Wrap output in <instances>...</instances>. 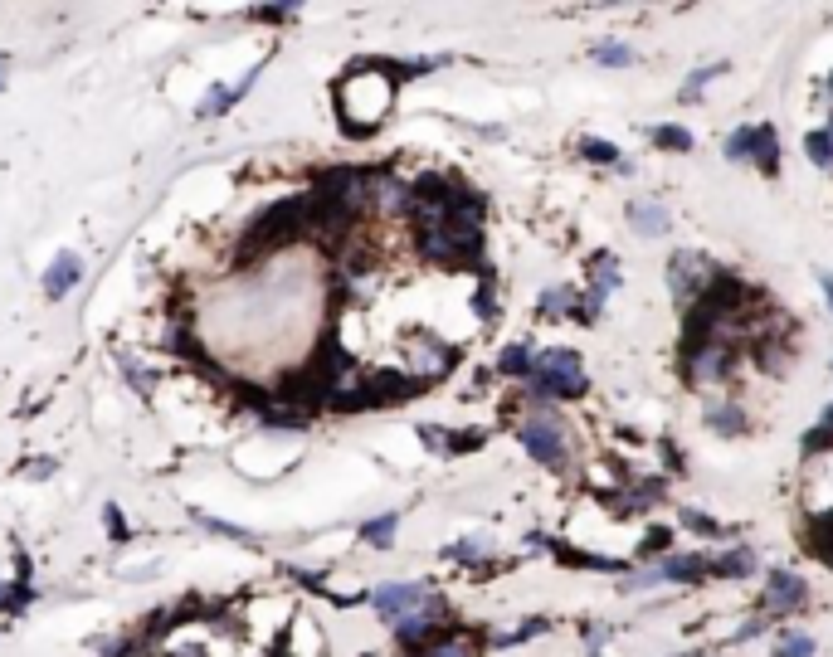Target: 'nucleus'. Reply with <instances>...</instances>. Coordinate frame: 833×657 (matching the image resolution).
Listing matches in <instances>:
<instances>
[{"mask_svg": "<svg viewBox=\"0 0 833 657\" xmlns=\"http://www.w3.org/2000/svg\"><path fill=\"white\" fill-rule=\"evenodd\" d=\"M390 103H395V83L385 73H346L337 83V108H341V127L351 137H371L380 122L390 117Z\"/></svg>", "mask_w": 833, "mask_h": 657, "instance_id": "1", "label": "nucleus"}, {"mask_svg": "<svg viewBox=\"0 0 833 657\" xmlns=\"http://www.w3.org/2000/svg\"><path fill=\"white\" fill-rule=\"evenodd\" d=\"M312 229V190L307 195H293V200H278L268 205L264 215L249 224V239H244V258L249 254H264V249H278L288 239H303Z\"/></svg>", "mask_w": 833, "mask_h": 657, "instance_id": "2", "label": "nucleus"}, {"mask_svg": "<svg viewBox=\"0 0 833 657\" xmlns=\"http://www.w3.org/2000/svg\"><path fill=\"white\" fill-rule=\"evenodd\" d=\"M527 380H531L527 385L531 400H580V395L590 390V380H585V370H580V356H575L570 346L541 351Z\"/></svg>", "mask_w": 833, "mask_h": 657, "instance_id": "3", "label": "nucleus"}, {"mask_svg": "<svg viewBox=\"0 0 833 657\" xmlns=\"http://www.w3.org/2000/svg\"><path fill=\"white\" fill-rule=\"evenodd\" d=\"M731 351H736V346H726L717 336H707V341H697V346H682V370H687V380H692L697 390L726 385V375H731Z\"/></svg>", "mask_w": 833, "mask_h": 657, "instance_id": "4", "label": "nucleus"}, {"mask_svg": "<svg viewBox=\"0 0 833 657\" xmlns=\"http://www.w3.org/2000/svg\"><path fill=\"white\" fill-rule=\"evenodd\" d=\"M517 438H522V448H527L531 458L541 463V468H566V434H561V419H551V414H531L517 424Z\"/></svg>", "mask_w": 833, "mask_h": 657, "instance_id": "5", "label": "nucleus"}, {"mask_svg": "<svg viewBox=\"0 0 833 657\" xmlns=\"http://www.w3.org/2000/svg\"><path fill=\"white\" fill-rule=\"evenodd\" d=\"M712 278H717V268L702 254H692V249H678V254L668 258V288H673L678 302H697Z\"/></svg>", "mask_w": 833, "mask_h": 657, "instance_id": "6", "label": "nucleus"}, {"mask_svg": "<svg viewBox=\"0 0 833 657\" xmlns=\"http://www.w3.org/2000/svg\"><path fill=\"white\" fill-rule=\"evenodd\" d=\"M439 594L429 589V584L419 580H400V584H380L376 594H371V604L380 609V619H405V614H415V609H424V604H434Z\"/></svg>", "mask_w": 833, "mask_h": 657, "instance_id": "7", "label": "nucleus"}, {"mask_svg": "<svg viewBox=\"0 0 833 657\" xmlns=\"http://www.w3.org/2000/svg\"><path fill=\"white\" fill-rule=\"evenodd\" d=\"M804 599H809V584L799 580V575H790V570H775V575L765 580L760 609H765V614H795Z\"/></svg>", "mask_w": 833, "mask_h": 657, "instance_id": "8", "label": "nucleus"}, {"mask_svg": "<svg viewBox=\"0 0 833 657\" xmlns=\"http://www.w3.org/2000/svg\"><path fill=\"white\" fill-rule=\"evenodd\" d=\"M439 628H444V599H434V604H424L415 614L395 619V638H400L405 648H419V643H429Z\"/></svg>", "mask_w": 833, "mask_h": 657, "instance_id": "9", "label": "nucleus"}, {"mask_svg": "<svg viewBox=\"0 0 833 657\" xmlns=\"http://www.w3.org/2000/svg\"><path fill=\"white\" fill-rule=\"evenodd\" d=\"M254 78H259V69H249L244 78H239V83H234V88H229V83H215V88L205 93V103H200V112H195V117H200V122H210V117H225V112L234 108V103H239L249 88H254Z\"/></svg>", "mask_w": 833, "mask_h": 657, "instance_id": "10", "label": "nucleus"}, {"mask_svg": "<svg viewBox=\"0 0 833 657\" xmlns=\"http://www.w3.org/2000/svg\"><path fill=\"white\" fill-rule=\"evenodd\" d=\"M410 356H415V380H434V375H444L458 361V351L444 346V341H415Z\"/></svg>", "mask_w": 833, "mask_h": 657, "instance_id": "11", "label": "nucleus"}, {"mask_svg": "<svg viewBox=\"0 0 833 657\" xmlns=\"http://www.w3.org/2000/svg\"><path fill=\"white\" fill-rule=\"evenodd\" d=\"M78 278H83V258L64 249V254L49 263V273H44V297H54V302H59V297H69Z\"/></svg>", "mask_w": 833, "mask_h": 657, "instance_id": "12", "label": "nucleus"}, {"mask_svg": "<svg viewBox=\"0 0 833 657\" xmlns=\"http://www.w3.org/2000/svg\"><path fill=\"white\" fill-rule=\"evenodd\" d=\"M712 575V555H668L658 565V580H673V584H702Z\"/></svg>", "mask_w": 833, "mask_h": 657, "instance_id": "13", "label": "nucleus"}, {"mask_svg": "<svg viewBox=\"0 0 833 657\" xmlns=\"http://www.w3.org/2000/svg\"><path fill=\"white\" fill-rule=\"evenodd\" d=\"M707 429H712V434H721V438L746 434V409H741L736 400L712 404V409H707Z\"/></svg>", "mask_w": 833, "mask_h": 657, "instance_id": "14", "label": "nucleus"}, {"mask_svg": "<svg viewBox=\"0 0 833 657\" xmlns=\"http://www.w3.org/2000/svg\"><path fill=\"white\" fill-rule=\"evenodd\" d=\"M712 575H717V580H746V575H756V550L736 546V550H726V555H717V560H712Z\"/></svg>", "mask_w": 833, "mask_h": 657, "instance_id": "15", "label": "nucleus"}, {"mask_svg": "<svg viewBox=\"0 0 833 657\" xmlns=\"http://www.w3.org/2000/svg\"><path fill=\"white\" fill-rule=\"evenodd\" d=\"M629 219H634V229H639V234H648V239L668 234V224H673V219H668V210H663L658 200H634V205H629Z\"/></svg>", "mask_w": 833, "mask_h": 657, "instance_id": "16", "label": "nucleus"}, {"mask_svg": "<svg viewBox=\"0 0 833 657\" xmlns=\"http://www.w3.org/2000/svg\"><path fill=\"white\" fill-rule=\"evenodd\" d=\"M541 317H580V292L575 288H546L541 292Z\"/></svg>", "mask_w": 833, "mask_h": 657, "instance_id": "17", "label": "nucleus"}, {"mask_svg": "<svg viewBox=\"0 0 833 657\" xmlns=\"http://www.w3.org/2000/svg\"><path fill=\"white\" fill-rule=\"evenodd\" d=\"M590 278H595V288H590V292L609 297V292L619 288V258L609 254V249H605V254H595V258H590Z\"/></svg>", "mask_w": 833, "mask_h": 657, "instance_id": "18", "label": "nucleus"}, {"mask_svg": "<svg viewBox=\"0 0 833 657\" xmlns=\"http://www.w3.org/2000/svg\"><path fill=\"white\" fill-rule=\"evenodd\" d=\"M395 531H400V516H395V511H385V516H371V521L361 526V541H366V546H376V550H385L390 541H395Z\"/></svg>", "mask_w": 833, "mask_h": 657, "instance_id": "19", "label": "nucleus"}, {"mask_svg": "<svg viewBox=\"0 0 833 657\" xmlns=\"http://www.w3.org/2000/svg\"><path fill=\"white\" fill-rule=\"evenodd\" d=\"M531 365H536L531 341H512V346L497 356V370H502V375H531Z\"/></svg>", "mask_w": 833, "mask_h": 657, "instance_id": "20", "label": "nucleus"}, {"mask_svg": "<svg viewBox=\"0 0 833 657\" xmlns=\"http://www.w3.org/2000/svg\"><path fill=\"white\" fill-rule=\"evenodd\" d=\"M478 653V638H468V633H444V638H434L424 657H473Z\"/></svg>", "mask_w": 833, "mask_h": 657, "instance_id": "21", "label": "nucleus"}, {"mask_svg": "<svg viewBox=\"0 0 833 657\" xmlns=\"http://www.w3.org/2000/svg\"><path fill=\"white\" fill-rule=\"evenodd\" d=\"M756 161L765 176L780 171V142H775V127H756Z\"/></svg>", "mask_w": 833, "mask_h": 657, "instance_id": "22", "label": "nucleus"}, {"mask_svg": "<svg viewBox=\"0 0 833 657\" xmlns=\"http://www.w3.org/2000/svg\"><path fill=\"white\" fill-rule=\"evenodd\" d=\"M648 137H653V146H663V151H692V132L678 127V122H663V127H653Z\"/></svg>", "mask_w": 833, "mask_h": 657, "instance_id": "23", "label": "nucleus"}, {"mask_svg": "<svg viewBox=\"0 0 833 657\" xmlns=\"http://www.w3.org/2000/svg\"><path fill=\"white\" fill-rule=\"evenodd\" d=\"M35 594V580H15V584H0V614H20Z\"/></svg>", "mask_w": 833, "mask_h": 657, "instance_id": "24", "label": "nucleus"}, {"mask_svg": "<svg viewBox=\"0 0 833 657\" xmlns=\"http://www.w3.org/2000/svg\"><path fill=\"white\" fill-rule=\"evenodd\" d=\"M726 161H756V127H736L726 137Z\"/></svg>", "mask_w": 833, "mask_h": 657, "instance_id": "25", "label": "nucleus"}, {"mask_svg": "<svg viewBox=\"0 0 833 657\" xmlns=\"http://www.w3.org/2000/svg\"><path fill=\"white\" fill-rule=\"evenodd\" d=\"M595 64H605V69H629L634 64V49L629 44H595Z\"/></svg>", "mask_w": 833, "mask_h": 657, "instance_id": "26", "label": "nucleus"}, {"mask_svg": "<svg viewBox=\"0 0 833 657\" xmlns=\"http://www.w3.org/2000/svg\"><path fill=\"white\" fill-rule=\"evenodd\" d=\"M580 156H585V161H600V166H619V146L605 142V137H585V142H580Z\"/></svg>", "mask_w": 833, "mask_h": 657, "instance_id": "27", "label": "nucleus"}, {"mask_svg": "<svg viewBox=\"0 0 833 657\" xmlns=\"http://www.w3.org/2000/svg\"><path fill=\"white\" fill-rule=\"evenodd\" d=\"M804 151H809V161H814L819 171H829L833 166V137L829 132H809V137H804Z\"/></svg>", "mask_w": 833, "mask_h": 657, "instance_id": "28", "label": "nucleus"}, {"mask_svg": "<svg viewBox=\"0 0 833 657\" xmlns=\"http://www.w3.org/2000/svg\"><path fill=\"white\" fill-rule=\"evenodd\" d=\"M770 657H814V638L809 633H780V643H775Z\"/></svg>", "mask_w": 833, "mask_h": 657, "instance_id": "29", "label": "nucleus"}, {"mask_svg": "<svg viewBox=\"0 0 833 657\" xmlns=\"http://www.w3.org/2000/svg\"><path fill=\"white\" fill-rule=\"evenodd\" d=\"M488 550H493V541H488V536H468V541L449 546L444 555H449V560H468V565H473V560H483Z\"/></svg>", "mask_w": 833, "mask_h": 657, "instance_id": "30", "label": "nucleus"}, {"mask_svg": "<svg viewBox=\"0 0 833 657\" xmlns=\"http://www.w3.org/2000/svg\"><path fill=\"white\" fill-rule=\"evenodd\" d=\"M678 521L692 526V531H702V536H731V526H721V521H712V516H702V511H692V507H682Z\"/></svg>", "mask_w": 833, "mask_h": 657, "instance_id": "31", "label": "nucleus"}, {"mask_svg": "<svg viewBox=\"0 0 833 657\" xmlns=\"http://www.w3.org/2000/svg\"><path fill=\"white\" fill-rule=\"evenodd\" d=\"M717 73H721V64H707V69H697V73H692V78H687V83L678 88V98H682V103H697V98H702V88H707V83H712Z\"/></svg>", "mask_w": 833, "mask_h": 657, "instance_id": "32", "label": "nucleus"}, {"mask_svg": "<svg viewBox=\"0 0 833 657\" xmlns=\"http://www.w3.org/2000/svg\"><path fill=\"white\" fill-rule=\"evenodd\" d=\"M103 526H108L113 546H127V536H132V531H127V516H122V507H117V502H108V507H103Z\"/></svg>", "mask_w": 833, "mask_h": 657, "instance_id": "33", "label": "nucleus"}, {"mask_svg": "<svg viewBox=\"0 0 833 657\" xmlns=\"http://www.w3.org/2000/svg\"><path fill=\"white\" fill-rule=\"evenodd\" d=\"M668 546H673V531L668 526H648L644 541H639V555H663Z\"/></svg>", "mask_w": 833, "mask_h": 657, "instance_id": "34", "label": "nucleus"}, {"mask_svg": "<svg viewBox=\"0 0 833 657\" xmlns=\"http://www.w3.org/2000/svg\"><path fill=\"white\" fill-rule=\"evenodd\" d=\"M546 628H551V623H546V619H527V623H522V628H512V633H502L497 643H502V648H512V643H527V638H536V633H546Z\"/></svg>", "mask_w": 833, "mask_h": 657, "instance_id": "35", "label": "nucleus"}, {"mask_svg": "<svg viewBox=\"0 0 833 657\" xmlns=\"http://www.w3.org/2000/svg\"><path fill=\"white\" fill-rule=\"evenodd\" d=\"M200 526H210L215 536H229V541H244V546H254V536H249L244 526H229V521H215V516H200Z\"/></svg>", "mask_w": 833, "mask_h": 657, "instance_id": "36", "label": "nucleus"}, {"mask_svg": "<svg viewBox=\"0 0 833 657\" xmlns=\"http://www.w3.org/2000/svg\"><path fill=\"white\" fill-rule=\"evenodd\" d=\"M254 15H259V20H268V25H278V20H293L298 10H293V5H264V10H254Z\"/></svg>", "mask_w": 833, "mask_h": 657, "instance_id": "37", "label": "nucleus"}, {"mask_svg": "<svg viewBox=\"0 0 833 657\" xmlns=\"http://www.w3.org/2000/svg\"><path fill=\"white\" fill-rule=\"evenodd\" d=\"M54 468H59L54 458H35V463L25 468V477H54Z\"/></svg>", "mask_w": 833, "mask_h": 657, "instance_id": "38", "label": "nucleus"}, {"mask_svg": "<svg viewBox=\"0 0 833 657\" xmlns=\"http://www.w3.org/2000/svg\"><path fill=\"white\" fill-rule=\"evenodd\" d=\"M819 288H824V297H829V307H833V273L829 268H819Z\"/></svg>", "mask_w": 833, "mask_h": 657, "instance_id": "39", "label": "nucleus"}, {"mask_svg": "<svg viewBox=\"0 0 833 657\" xmlns=\"http://www.w3.org/2000/svg\"><path fill=\"white\" fill-rule=\"evenodd\" d=\"M5 69H10V59H5V54H0V88H5Z\"/></svg>", "mask_w": 833, "mask_h": 657, "instance_id": "40", "label": "nucleus"}, {"mask_svg": "<svg viewBox=\"0 0 833 657\" xmlns=\"http://www.w3.org/2000/svg\"><path fill=\"white\" fill-rule=\"evenodd\" d=\"M590 657H605V653H600V648H590Z\"/></svg>", "mask_w": 833, "mask_h": 657, "instance_id": "41", "label": "nucleus"}, {"mask_svg": "<svg viewBox=\"0 0 833 657\" xmlns=\"http://www.w3.org/2000/svg\"><path fill=\"white\" fill-rule=\"evenodd\" d=\"M829 93H833V73H829Z\"/></svg>", "mask_w": 833, "mask_h": 657, "instance_id": "42", "label": "nucleus"}]
</instances>
